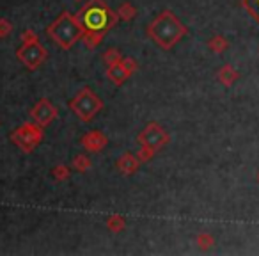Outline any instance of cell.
<instances>
[{
	"mask_svg": "<svg viewBox=\"0 0 259 256\" xmlns=\"http://www.w3.org/2000/svg\"><path fill=\"white\" fill-rule=\"evenodd\" d=\"M57 116H59V108L55 107L48 98H41V100L36 101V105L30 108V119H32L34 123H37L39 126H43V128L52 125Z\"/></svg>",
	"mask_w": 259,
	"mask_h": 256,
	"instance_id": "obj_8",
	"label": "cell"
},
{
	"mask_svg": "<svg viewBox=\"0 0 259 256\" xmlns=\"http://www.w3.org/2000/svg\"><path fill=\"white\" fill-rule=\"evenodd\" d=\"M187 32L188 29L170 9H163L162 13H158V16H155L146 29L149 40L155 41L162 50H172L187 36Z\"/></svg>",
	"mask_w": 259,
	"mask_h": 256,
	"instance_id": "obj_2",
	"label": "cell"
},
{
	"mask_svg": "<svg viewBox=\"0 0 259 256\" xmlns=\"http://www.w3.org/2000/svg\"><path fill=\"white\" fill-rule=\"evenodd\" d=\"M115 13H117L119 20H122V22H132V20L137 18V8L134 4H130V2H122Z\"/></svg>",
	"mask_w": 259,
	"mask_h": 256,
	"instance_id": "obj_13",
	"label": "cell"
},
{
	"mask_svg": "<svg viewBox=\"0 0 259 256\" xmlns=\"http://www.w3.org/2000/svg\"><path fill=\"white\" fill-rule=\"evenodd\" d=\"M105 226H107L108 231L112 233H121L122 230L126 228V219L122 215H108L107 221H105Z\"/></svg>",
	"mask_w": 259,
	"mask_h": 256,
	"instance_id": "obj_14",
	"label": "cell"
},
{
	"mask_svg": "<svg viewBox=\"0 0 259 256\" xmlns=\"http://www.w3.org/2000/svg\"><path fill=\"white\" fill-rule=\"evenodd\" d=\"M52 176L57 181H66L71 176V169H69L68 166H64V164H59V166H55L54 169H52Z\"/></svg>",
	"mask_w": 259,
	"mask_h": 256,
	"instance_id": "obj_19",
	"label": "cell"
},
{
	"mask_svg": "<svg viewBox=\"0 0 259 256\" xmlns=\"http://www.w3.org/2000/svg\"><path fill=\"white\" fill-rule=\"evenodd\" d=\"M13 144H16L23 153H32L45 139V128L34 121H25L9 135Z\"/></svg>",
	"mask_w": 259,
	"mask_h": 256,
	"instance_id": "obj_5",
	"label": "cell"
},
{
	"mask_svg": "<svg viewBox=\"0 0 259 256\" xmlns=\"http://www.w3.org/2000/svg\"><path fill=\"white\" fill-rule=\"evenodd\" d=\"M13 32V23L8 18H0V40L8 38Z\"/></svg>",
	"mask_w": 259,
	"mask_h": 256,
	"instance_id": "obj_22",
	"label": "cell"
},
{
	"mask_svg": "<svg viewBox=\"0 0 259 256\" xmlns=\"http://www.w3.org/2000/svg\"><path fill=\"white\" fill-rule=\"evenodd\" d=\"M71 166H73V169L78 171V173H87V171L93 167V162H91V159L85 153H78V155L73 159Z\"/></svg>",
	"mask_w": 259,
	"mask_h": 256,
	"instance_id": "obj_16",
	"label": "cell"
},
{
	"mask_svg": "<svg viewBox=\"0 0 259 256\" xmlns=\"http://www.w3.org/2000/svg\"><path fill=\"white\" fill-rule=\"evenodd\" d=\"M47 34L57 43L59 48H62V50H71L73 45L82 41L83 29L75 15H71L69 11H62L61 15L47 27Z\"/></svg>",
	"mask_w": 259,
	"mask_h": 256,
	"instance_id": "obj_3",
	"label": "cell"
},
{
	"mask_svg": "<svg viewBox=\"0 0 259 256\" xmlns=\"http://www.w3.org/2000/svg\"><path fill=\"white\" fill-rule=\"evenodd\" d=\"M195 244H197V247L201 249V251H208V249H211L213 244H215V238H213V235L208 233V231H202V233H199L197 237H195Z\"/></svg>",
	"mask_w": 259,
	"mask_h": 256,
	"instance_id": "obj_17",
	"label": "cell"
},
{
	"mask_svg": "<svg viewBox=\"0 0 259 256\" xmlns=\"http://www.w3.org/2000/svg\"><path fill=\"white\" fill-rule=\"evenodd\" d=\"M170 135L169 132L163 128L158 123H149L144 126V130H141V134L137 135V142L144 148H149L153 152H160L165 144H169Z\"/></svg>",
	"mask_w": 259,
	"mask_h": 256,
	"instance_id": "obj_6",
	"label": "cell"
},
{
	"mask_svg": "<svg viewBox=\"0 0 259 256\" xmlns=\"http://www.w3.org/2000/svg\"><path fill=\"white\" fill-rule=\"evenodd\" d=\"M241 8L259 23V0H241Z\"/></svg>",
	"mask_w": 259,
	"mask_h": 256,
	"instance_id": "obj_18",
	"label": "cell"
},
{
	"mask_svg": "<svg viewBox=\"0 0 259 256\" xmlns=\"http://www.w3.org/2000/svg\"><path fill=\"white\" fill-rule=\"evenodd\" d=\"M16 57L20 59L23 66L30 71L37 69L45 61L48 59V50L37 41H29V43H23L22 47L16 50Z\"/></svg>",
	"mask_w": 259,
	"mask_h": 256,
	"instance_id": "obj_7",
	"label": "cell"
},
{
	"mask_svg": "<svg viewBox=\"0 0 259 256\" xmlns=\"http://www.w3.org/2000/svg\"><path fill=\"white\" fill-rule=\"evenodd\" d=\"M75 16L83 29L82 43L87 50H96L103 38L119 22L117 13L108 8L105 0H87Z\"/></svg>",
	"mask_w": 259,
	"mask_h": 256,
	"instance_id": "obj_1",
	"label": "cell"
},
{
	"mask_svg": "<svg viewBox=\"0 0 259 256\" xmlns=\"http://www.w3.org/2000/svg\"><path fill=\"white\" fill-rule=\"evenodd\" d=\"M238 79H240V73H238L236 69H234V66H231V64H224L222 68L217 71V80L226 87H231Z\"/></svg>",
	"mask_w": 259,
	"mask_h": 256,
	"instance_id": "obj_11",
	"label": "cell"
},
{
	"mask_svg": "<svg viewBox=\"0 0 259 256\" xmlns=\"http://www.w3.org/2000/svg\"><path fill=\"white\" fill-rule=\"evenodd\" d=\"M115 167H117V171L122 174V176H130V174H135L139 171V167H141V160H139L137 155L126 152L117 159Z\"/></svg>",
	"mask_w": 259,
	"mask_h": 256,
	"instance_id": "obj_10",
	"label": "cell"
},
{
	"mask_svg": "<svg viewBox=\"0 0 259 256\" xmlns=\"http://www.w3.org/2000/svg\"><path fill=\"white\" fill-rule=\"evenodd\" d=\"M137 157H139V160H141V164H144V162H149V160L155 157V152L149 150V148H144V146H141L139 152H137Z\"/></svg>",
	"mask_w": 259,
	"mask_h": 256,
	"instance_id": "obj_23",
	"label": "cell"
},
{
	"mask_svg": "<svg viewBox=\"0 0 259 256\" xmlns=\"http://www.w3.org/2000/svg\"><path fill=\"white\" fill-rule=\"evenodd\" d=\"M121 57H122V55H121V52H119L117 48H108L101 59H103V62L107 66H112V64H117V62L121 61Z\"/></svg>",
	"mask_w": 259,
	"mask_h": 256,
	"instance_id": "obj_20",
	"label": "cell"
},
{
	"mask_svg": "<svg viewBox=\"0 0 259 256\" xmlns=\"http://www.w3.org/2000/svg\"><path fill=\"white\" fill-rule=\"evenodd\" d=\"M107 79L110 80V82H114L115 86H121V84L126 82V79H130V75L126 73V69L121 66V62H117V64H112V66H107Z\"/></svg>",
	"mask_w": 259,
	"mask_h": 256,
	"instance_id": "obj_12",
	"label": "cell"
},
{
	"mask_svg": "<svg viewBox=\"0 0 259 256\" xmlns=\"http://www.w3.org/2000/svg\"><path fill=\"white\" fill-rule=\"evenodd\" d=\"M121 66L126 69V73H128L130 77L134 75V73H137V69H139V64H137V61H135L134 57H121Z\"/></svg>",
	"mask_w": 259,
	"mask_h": 256,
	"instance_id": "obj_21",
	"label": "cell"
},
{
	"mask_svg": "<svg viewBox=\"0 0 259 256\" xmlns=\"http://www.w3.org/2000/svg\"><path fill=\"white\" fill-rule=\"evenodd\" d=\"M39 38H37V32L32 29H25L22 34V43H29V41H37Z\"/></svg>",
	"mask_w": 259,
	"mask_h": 256,
	"instance_id": "obj_24",
	"label": "cell"
},
{
	"mask_svg": "<svg viewBox=\"0 0 259 256\" xmlns=\"http://www.w3.org/2000/svg\"><path fill=\"white\" fill-rule=\"evenodd\" d=\"M80 144H82V148L85 150L87 153H100L107 148L108 137L101 130H91L82 135Z\"/></svg>",
	"mask_w": 259,
	"mask_h": 256,
	"instance_id": "obj_9",
	"label": "cell"
},
{
	"mask_svg": "<svg viewBox=\"0 0 259 256\" xmlns=\"http://www.w3.org/2000/svg\"><path fill=\"white\" fill-rule=\"evenodd\" d=\"M208 48L213 54H222V52H226L227 48H229V41L224 36H220V34H217V36H213L211 40L208 41Z\"/></svg>",
	"mask_w": 259,
	"mask_h": 256,
	"instance_id": "obj_15",
	"label": "cell"
},
{
	"mask_svg": "<svg viewBox=\"0 0 259 256\" xmlns=\"http://www.w3.org/2000/svg\"><path fill=\"white\" fill-rule=\"evenodd\" d=\"M68 107L82 123H91L96 118L98 112L103 108V101H101V98L98 96L91 87H82V89L71 98Z\"/></svg>",
	"mask_w": 259,
	"mask_h": 256,
	"instance_id": "obj_4",
	"label": "cell"
},
{
	"mask_svg": "<svg viewBox=\"0 0 259 256\" xmlns=\"http://www.w3.org/2000/svg\"><path fill=\"white\" fill-rule=\"evenodd\" d=\"M257 181H259V171H257Z\"/></svg>",
	"mask_w": 259,
	"mask_h": 256,
	"instance_id": "obj_25",
	"label": "cell"
}]
</instances>
